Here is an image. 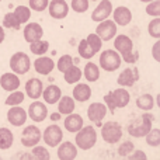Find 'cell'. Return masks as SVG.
<instances>
[{
    "label": "cell",
    "mask_w": 160,
    "mask_h": 160,
    "mask_svg": "<svg viewBox=\"0 0 160 160\" xmlns=\"http://www.w3.org/2000/svg\"><path fill=\"white\" fill-rule=\"evenodd\" d=\"M114 48L115 51L121 55L122 61L127 62V63H136L139 59V52L138 51H133V42L125 34L115 37V41H114Z\"/></svg>",
    "instance_id": "cell-1"
},
{
    "label": "cell",
    "mask_w": 160,
    "mask_h": 160,
    "mask_svg": "<svg viewBox=\"0 0 160 160\" xmlns=\"http://www.w3.org/2000/svg\"><path fill=\"white\" fill-rule=\"evenodd\" d=\"M131 101V94L127 91V87L117 88L114 91H110L104 96V102L107 110H110L111 114L115 112L117 108H125Z\"/></svg>",
    "instance_id": "cell-2"
},
{
    "label": "cell",
    "mask_w": 160,
    "mask_h": 160,
    "mask_svg": "<svg viewBox=\"0 0 160 160\" xmlns=\"http://www.w3.org/2000/svg\"><path fill=\"white\" fill-rule=\"evenodd\" d=\"M155 117L149 112H145L141 115L139 119H133L131 124L128 125V133L133 138H145L148 132L152 129Z\"/></svg>",
    "instance_id": "cell-3"
},
{
    "label": "cell",
    "mask_w": 160,
    "mask_h": 160,
    "mask_svg": "<svg viewBox=\"0 0 160 160\" xmlns=\"http://www.w3.org/2000/svg\"><path fill=\"white\" fill-rule=\"evenodd\" d=\"M76 146L82 150H88L97 143V131L94 127L88 125V127H84L83 125L82 128L76 132Z\"/></svg>",
    "instance_id": "cell-4"
},
{
    "label": "cell",
    "mask_w": 160,
    "mask_h": 160,
    "mask_svg": "<svg viewBox=\"0 0 160 160\" xmlns=\"http://www.w3.org/2000/svg\"><path fill=\"white\" fill-rule=\"evenodd\" d=\"M100 68L105 72H115L122 63V58L115 49H105L100 53Z\"/></svg>",
    "instance_id": "cell-5"
},
{
    "label": "cell",
    "mask_w": 160,
    "mask_h": 160,
    "mask_svg": "<svg viewBox=\"0 0 160 160\" xmlns=\"http://www.w3.org/2000/svg\"><path fill=\"white\" fill-rule=\"evenodd\" d=\"M101 138L108 145H114L121 141L122 138V128L118 122L108 121L104 125H101Z\"/></svg>",
    "instance_id": "cell-6"
},
{
    "label": "cell",
    "mask_w": 160,
    "mask_h": 160,
    "mask_svg": "<svg viewBox=\"0 0 160 160\" xmlns=\"http://www.w3.org/2000/svg\"><path fill=\"white\" fill-rule=\"evenodd\" d=\"M10 69L16 75H25L31 69V59L27 53L16 52L10 58Z\"/></svg>",
    "instance_id": "cell-7"
},
{
    "label": "cell",
    "mask_w": 160,
    "mask_h": 160,
    "mask_svg": "<svg viewBox=\"0 0 160 160\" xmlns=\"http://www.w3.org/2000/svg\"><path fill=\"white\" fill-rule=\"evenodd\" d=\"M42 139V132L39 131L38 127L35 125H30L25 127L21 132V145L24 148H32L39 143Z\"/></svg>",
    "instance_id": "cell-8"
},
{
    "label": "cell",
    "mask_w": 160,
    "mask_h": 160,
    "mask_svg": "<svg viewBox=\"0 0 160 160\" xmlns=\"http://www.w3.org/2000/svg\"><path fill=\"white\" fill-rule=\"evenodd\" d=\"M42 139L49 148H56L63 139V131L56 124H52L45 128L44 133H42Z\"/></svg>",
    "instance_id": "cell-9"
},
{
    "label": "cell",
    "mask_w": 160,
    "mask_h": 160,
    "mask_svg": "<svg viewBox=\"0 0 160 160\" xmlns=\"http://www.w3.org/2000/svg\"><path fill=\"white\" fill-rule=\"evenodd\" d=\"M96 34L101 38V41L108 42L117 35V24L112 20H102L96 28Z\"/></svg>",
    "instance_id": "cell-10"
},
{
    "label": "cell",
    "mask_w": 160,
    "mask_h": 160,
    "mask_svg": "<svg viewBox=\"0 0 160 160\" xmlns=\"http://www.w3.org/2000/svg\"><path fill=\"white\" fill-rule=\"evenodd\" d=\"M48 11L52 18L63 20L69 14V4L66 3V0H51L48 3Z\"/></svg>",
    "instance_id": "cell-11"
},
{
    "label": "cell",
    "mask_w": 160,
    "mask_h": 160,
    "mask_svg": "<svg viewBox=\"0 0 160 160\" xmlns=\"http://www.w3.org/2000/svg\"><path fill=\"white\" fill-rule=\"evenodd\" d=\"M27 115L30 117L34 122H42V121H45L48 117V108L44 102L38 101V100H34L30 104V107H28Z\"/></svg>",
    "instance_id": "cell-12"
},
{
    "label": "cell",
    "mask_w": 160,
    "mask_h": 160,
    "mask_svg": "<svg viewBox=\"0 0 160 160\" xmlns=\"http://www.w3.org/2000/svg\"><path fill=\"white\" fill-rule=\"evenodd\" d=\"M107 107L102 102H93L88 105L87 108V117L91 122L97 124L98 127H101V121L104 119V117L107 115Z\"/></svg>",
    "instance_id": "cell-13"
},
{
    "label": "cell",
    "mask_w": 160,
    "mask_h": 160,
    "mask_svg": "<svg viewBox=\"0 0 160 160\" xmlns=\"http://www.w3.org/2000/svg\"><path fill=\"white\" fill-rule=\"evenodd\" d=\"M28 115L25 112L24 108L20 105H11L10 110L7 111V121L10 122L13 127H22L27 121Z\"/></svg>",
    "instance_id": "cell-14"
},
{
    "label": "cell",
    "mask_w": 160,
    "mask_h": 160,
    "mask_svg": "<svg viewBox=\"0 0 160 160\" xmlns=\"http://www.w3.org/2000/svg\"><path fill=\"white\" fill-rule=\"evenodd\" d=\"M139 80V72L136 68H127L125 70H122L119 73L117 83L121 87H132L136 82Z\"/></svg>",
    "instance_id": "cell-15"
},
{
    "label": "cell",
    "mask_w": 160,
    "mask_h": 160,
    "mask_svg": "<svg viewBox=\"0 0 160 160\" xmlns=\"http://www.w3.org/2000/svg\"><path fill=\"white\" fill-rule=\"evenodd\" d=\"M111 13H112V4H111V2L110 0H101L98 3V6L91 13V20L96 22H100L102 20L108 18L111 16Z\"/></svg>",
    "instance_id": "cell-16"
},
{
    "label": "cell",
    "mask_w": 160,
    "mask_h": 160,
    "mask_svg": "<svg viewBox=\"0 0 160 160\" xmlns=\"http://www.w3.org/2000/svg\"><path fill=\"white\" fill-rule=\"evenodd\" d=\"M112 21L117 25H121V27H127L131 21H132V11L129 10L125 6H118L115 7V10L112 8Z\"/></svg>",
    "instance_id": "cell-17"
},
{
    "label": "cell",
    "mask_w": 160,
    "mask_h": 160,
    "mask_svg": "<svg viewBox=\"0 0 160 160\" xmlns=\"http://www.w3.org/2000/svg\"><path fill=\"white\" fill-rule=\"evenodd\" d=\"M34 69H35V72L39 73V75L48 76L53 69H55V62H53V59L48 58V56L41 55L38 59H35V62H34Z\"/></svg>",
    "instance_id": "cell-18"
},
{
    "label": "cell",
    "mask_w": 160,
    "mask_h": 160,
    "mask_svg": "<svg viewBox=\"0 0 160 160\" xmlns=\"http://www.w3.org/2000/svg\"><path fill=\"white\" fill-rule=\"evenodd\" d=\"M58 158L61 160H73L78 158V146L72 142H61L58 145Z\"/></svg>",
    "instance_id": "cell-19"
},
{
    "label": "cell",
    "mask_w": 160,
    "mask_h": 160,
    "mask_svg": "<svg viewBox=\"0 0 160 160\" xmlns=\"http://www.w3.org/2000/svg\"><path fill=\"white\" fill-rule=\"evenodd\" d=\"M24 39L25 42H34L37 39H41L44 37V30L38 22H28L24 28Z\"/></svg>",
    "instance_id": "cell-20"
},
{
    "label": "cell",
    "mask_w": 160,
    "mask_h": 160,
    "mask_svg": "<svg viewBox=\"0 0 160 160\" xmlns=\"http://www.w3.org/2000/svg\"><path fill=\"white\" fill-rule=\"evenodd\" d=\"M20 84H21V83H20L18 76H17L14 72L3 73L2 78H0V86H2V88L3 90H6V91L18 90Z\"/></svg>",
    "instance_id": "cell-21"
},
{
    "label": "cell",
    "mask_w": 160,
    "mask_h": 160,
    "mask_svg": "<svg viewBox=\"0 0 160 160\" xmlns=\"http://www.w3.org/2000/svg\"><path fill=\"white\" fill-rule=\"evenodd\" d=\"M42 90H44V84H42L41 80L37 78H31L25 83V93L32 100H38L42 94Z\"/></svg>",
    "instance_id": "cell-22"
},
{
    "label": "cell",
    "mask_w": 160,
    "mask_h": 160,
    "mask_svg": "<svg viewBox=\"0 0 160 160\" xmlns=\"http://www.w3.org/2000/svg\"><path fill=\"white\" fill-rule=\"evenodd\" d=\"M63 125H65V129H66L68 132L76 133L80 128L83 127V118L80 114L70 112V114H68V117L65 118Z\"/></svg>",
    "instance_id": "cell-23"
},
{
    "label": "cell",
    "mask_w": 160,
    "mask_h": 160,
    "mask_svg": "<svg viewBox=\"0 0 160 160\" xmlns=\"http://www.w3.org/2000/svg\"><path fill=\"white\" fill-rule=\"evenodd\" d=\"M73 100L75 101H79V102H86L90 100L91 97V88L88 84H86V83H78V84L75 86V88H73Z\"/></svg>",
    "instance_id": "cell-24"
},
{
    "label": "cell",
    "mask_w": 160,
    "mask_h": 160,
    "mask_svg": "<svg viewBox=\"0 0 160 160\" xmlns=\"http://www.w3.org/2000/svg\"><path fill=\"white\" fill-rule=\"evenodd\" d=\"M42 97H44V101L47 104H56L58 100L62 96V90L58 87L56 84H49L47 88L42 90Z\"/></svg>",
    "instance_id": "cell-25"
},
{
    "label": "cell",
    "mask_w": 160,
    "mask_h": 160,
    "mask_svg": "<svg viewBox=\"0 0 160 160\" xmlns=\"http://www.w3.org/2000/svg\"><path fill=\"white\" fill-rule=\"evenodd\" d=\"M58 105V112L62 115H68V114L73 112L76 108V101L73 100V97L70 96H61V98L56 102Z\"/></svg>",
    "instance_id": "cell-26"
},
{
    "label": "cell",
    "mask_w": 160,
    "mask_h": 160,
    "mask_svg": "<svg viewBox=\"0 0 160 160\" xmlns=\"http://www.w3.org/2000/svg\"><path fill=\"white\" fill-rule=\"evenodd\" d=\"M83 76L87 82H97L100 79V68L98 65H96L94 62H87L84 66V70H83Z\"/></svg>",
    "instance_id": "cell-27"
},
{
    "label": "cell",
    "mask_w": 160,
    "mask_h": 160,
    "mask_svg": "<svg viewBox=\"0 0 160 160\" xmlns=\"http://www.w3.org/2000/svg\"><path fill=\"white\" fill-rule=\"evenodd\" d=\"M63 79L68 84H76L80 79H82V69H79L75 63L70 68H68L63 72Z\"/></svg>",
    "instance_id": "cell-28"
},
{
    "label": "cell",
    "mask_w": 160,
    "mask_h": 160,
    "mask_svg": "<svg viewBox=\"0 0 160 160\" xmlns=\"http://www.w3.org/2000/svg\"><path fill=\"white\" fill-rule=\"evenodd\" d=\"M14 143V135L8 128H0V149L7 150L13 146Z\"/></svg>",
    "instance_id": "cell-29"
},
{
    "label": "cell",
    "mask_w": 160,
    "mask_h": 160,
    "mask_svg": "<svg viewBox=\"0 0 160 160\" xmlns=\"http://www.w3.org/2000/svg\"><path fill=\"white\" fill-rule=\"evenodd\" d=\"M136 107L142 111H150L155 107V98L152 94H142L136 98Z\"/></svg>",
    "instance_id": "cell-30"
},
{
    "label": "cell",
    "mask_w": 160,
    "mask_h": 160,
    "mask_svg": "<svg viewBox=\"0 0 160 160\" xmlns=\"http://www.w3.org/2000/svg\"><path fill=\"white\" fill-rule=\"evenodd\" d=\"M49 49V42L48 41H44V39H37L34 42H30V51L34 53V55H45Z\"/></svg>",
    "instance_id": "cell-31"
},
{
    "label": "cell",
    "mask_w": 160,
    "mask_h": 160,
    "mask_svg": "<svg viewBox=\"0 0 160 160\" xmlns=\"http://www.w3.org/2000/svg\"><path fill=\"white\" fill-rule=\"evenodd\" d=\"M13 13L16 14V17L18 18L20 24H25V22H28L31 18V8L25 7V6H17Z\"/></svg>",
    "instance_id": "cell-32"
},
{
    "label": "cell",
    "mask_w": 160,
    "mask_h": 160,
    "mask_svg": "<svg viewBox=\"0 0 160 160\" xmlns=\"http://www.w3.org/2000/svg\"><path fill=\"white\" fill-rule=\"evenodd\" d=\"M25 96L22 91H18V90H14V91H10L8 97L6 98V105L11 107V105H20L22 101H24Z\"/></svg>",
    "instance_id": "cell-33"
},
{
    "label": "cell",
    "mask_w": 160,
    "mask_h": 160,
    "mask_svg": "<svg viewBox=\"0 0 160 160\" xmlns=\"http://www.w3.org/2000/svg\"><path fill=\"white\" fill-rule=\"evenodd\" d=\"M146 143L152 148H158L160 145V129L159 128H152L149 132L145 135Z\"/></svg>",
    "instance_id": "cell-34"
},
{
    "label": "cell",
    "mask_w": 160,
    "mask_h": 160,
    "mask_svg": "<svg viewBox=\"0 0 160 160\" xmlns=\"http://www.w3.org/2000/svg\"><path fill=\"white\" fill-rule=\"evenodd\" d=\"M3 27L20 30V28H21V24H20L18 18L16 17V14L14 13H7L4 17H3Z\"/></svg>",
    "instance_id": "cell-35"
},
{
    "label": "cell",
    "mask_w": 160,
    "mask_h": 160,
    "mask_svg": "<svg viewBox=\"0 0 160 160\" xmlns=\"http://www.w3.org/2000/svg\"><path fill=\"white\" fill-rule=\"evenodd\" d=\"M86 41H87L88 47L93 49L94 53H98L100 51H101V47H102V41L101 38H100L97 34H88L87 38H86Z\"/></svg>",
    "instance_id": "cell-36"
},
{
    "label": "cell",
    "mask_w": 160,
    "mask_h": 160,
    "mask_svg": "<svg viewBox=\"0 0 160 160\" xmlns=\"http://www.w3.org/2000/svg\"><path fill=\"white\" fill-rule=\"evenodd\" d=\"M78 52H79V55L82 56L83 59H91L94 55H96V53L93 52V49L88 47V44H87V41H86V39H82V41L79 42Z\"/></svg>",
    "instance_id": "cell-37"
},
{
    "label": "cell",
    "mask_w": 160,
    "mask_h": 160,
    "mask_svg": "<svg viewBox=\"0 0 160 160\" xmlns=\"http://www.w3.org/2000/svg\"><path fill=\"white\" fill-rule=\"evenodd\" d=\"M148 32H149L150 37L159 39L160 38V18L159 17H155L152 21L148 25Z\"/></svg>",
    "instance_id": "cell-38"
},
{
    "label": "cell",
    "mask_w": 160,
    "mask_h": 160,
    "mask_svg": "<svg viewBox=\"0 0 160 160\" xmlns=\"http://www.w3.org/2000/svg\"><path fill=\"white\" fill-rule=\"evenodd\" d=\"M88 0H72L70 2V7L75 13H84V11L88 10Z\"/></svg>",
    "instance_id": "cell-39"
},
{
    "label": "cell",
    "mask_w": 160,
    "mask_h": 160,
    "mask_svg": "<svg viewBox=\"0 0 160 160\" xmlns=\"http://www.w3.org/2000/svg\"><path fill=\"white\" fill-rule=\"evenodd\" d=\"M73 65V58L70 55H62L61 58H59V61H58V70L59 72H62L63 73L65 70L68 69V68H70Z\"/></svg>",
    "instance_id": "cell-40"
},
{
    "label": "cell",
    "mask_w": 160,
    "mask_h": 160,
    "mask_svg": "<svg viewBox=\"0 0 160 160\" xmlns=\"http://www.w3.org/2000/svg\"><path fill=\"white\" fill-rule=\"evenodd\" d=\"M32 158L35 159H41V160H49L51 155L49 152H48V149H45L44 146H38V145H35V146H32Z\"/></svg>",
    "instance_id": "cell-41"
},
{
    "label": "cell",
    "mask_w": 160,
    "mask_h": 160,
    "mask_svg": "<svg viewBox=\"0 0 160 160\" xmlns=\"http://www.w3.org/2000/svg\"><path fill=\"white\" fill-rule=\"evenodd\" d=\"M146 13L152 17H160V0H152L146 6Z\"/></svg>",
    "instance_id": "cell-42"
},
{
    "label": "cell",
    "mask_w": 160,
    "mask_h": 160,
    "mask_svg": "<svg viewBox=\"0 0 160 160\" xmlns=\"http://www.w3.org/2000/svg\"><path fill=\"white\" fill-rule=\"evenodd\" d=\"M133 149H135V145L131 141H127V142H124V143H121V146L118 148V155L122 156V158H127L128 155L132 153Z\"/></svg>",
    "instance_id": "cell-43"
},
{
    "label": "cell",
    "mask_w": 160,
    "mask_h": 160,
    "mask_svg": "<svg viewBox=\"0 0 160 160\" xmlns=\"http://www.w3.org/2000/svg\"><path fill=\"white\" fill-rule=\"evenodd\" d=\"M49 0H30V8L34 11H44L48 7Z\"/></svg>",
    "instance_id": "cell-44"
},
{
    "label": "cell",
    "mask_w": 160,
    "mask_h": 160,
    "mask_svg": "<svg viewBox=\"0 0 160 160\" xmlns=\"http://www.w3.org/2000/svg\"><path fill=\"white\" fill-rule=\"evenodd\" d=\"M127 158L129 160H139V159H141V160H146V155H145L142 150H135V149H133L132 153H131V155H128Z\"/></svg>",
    "instance_id": "cell-45"
},
{
    "label": "cell",
    "mask_w": 160,
    "mask_h": 160,
    "mask_svg": "<svg viewBox=\"0 0 160 160\" xmlns=\"http://www.w3.org/2000/svg\"><path fill=\"white\" fill-rule=\"evenodd\" d=\"M159 49H160V41L156 42V44L153 45V48H152V55H153V58H155V61H158V62H160Z\"/></svg>",
    "instance_id": "cell-46"
},
{
    "label": "cell",
    "mask_w": 160,
    "mask_h": 160,
    "mask_svg": "<svg viewBox=\"0 0 160 160\" xmlns=\"http://www.w3.org/2000/svg\"><path fill=\"white\" fill-rule=\"evenodd\" d=\"M4 37H6L4 30H3V27H2V25H0V44H2V42L4 41Z\"/></svg>",
    "instance_id": "cell-47"
},
{
    "label": "cell",
    "mask_w": 160,
    "mask_h": 160,
    "mask_svg": "<svg viewBox=\"0 0 160 160\" xmlns=\"http://www.w3.org/2000/svg\"><path fill=\"white\" fill-rule=\"evenodd\" d=\"M51 115H52V117H51V118H52L53 121H56V119H59V118H61V114H59V112H53V114H51Z\"/></svg>",
    "instance_id": "cell-48"
},
{
    "label": "cell",
    "mask_w": 160,
    "mask_h": 160,
    "mask_svg": "<svg viewBox=\"0 0 160 160\" xmlns=\"http://www.w3.org/2000/svg\"><path fill=\"white\" fill-rule=\"evenodd\" d=\"M142 3H149V2H152V0H141Z\"/></svg>",
    "instance_id": "cell-49"
},
{
    "label": "cell",
    "mask_w": 160,
    "mask_h": 160,
    "mask_svg": "<svg viewBox=\"0 0 160 160\" xmlns=\"http://www.w3.org/2000/svg\"><path fill=\"white\" fill-rule=\"evenodd\" d=\"M88 2H97V0H88Z\"/></svg>",
    "instance_id": "cell-50"
},
{
    "label": "cell",
    "mask_w": 160,
    "mask_h": 160,
    "mask_svg": "<svg viewBox=\"0 0 160 160\" xmlns=\"http://www.w3.org/2000/svg\"><path fill=\"white\" fill-rule=\"evenodd\" d=\"M0 2H2V0H0Z\"/></svg>",
    "instance_id": "cell-51"
}]
</instances>
